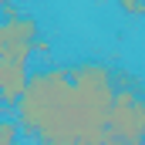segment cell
Segmentation results:
<instances>
[{
    "instance_id": "cell-3",
    "label": "cell",
    "mask_w": 145,
    "mask_h": 145,
    "mask_svg": "<svg viewBox=\"0 0 145 145\" xmlns=\"http://www.w3.org/2000/svg\"><path fill=\"white\" fill-rule=\"evenodd\" d=\"M27 78H31L27 64H0V105L14 108L27 88Z\"/></svg>"
},
{
    "instance_id": "cell-6",
    "label": "cell",
    "mask_w": 145,
    "mask_h": 145,
    "mask_svg": "<svg viewBox=\"0 0 145 145\" xmlns=\"http://www.w3.org/2000/svg\"><path fill=\"white\" fill-rule=\"evenodd\" d=\"M7 3H10V0H0V10H3V7H7Z\"/></svg>"
},
{
    "instance_id": "cell-2",
    "label": "cell",
    "mask_w": 145,
    "mask_h": 145,
    "mask_svg": "<svg viewBox=\"0 0 145 145\" xmlns=\"http://www.w3.org/2000/svg\"><path fill=\"white\" fill-rule=\"evenodd\" d=\"M108 132H111V145L115 142L138 145L145 138V98L135 88L118 84L115 101H111V115H108Z\"/></svg>"
},
{
    "instance_id": "cell-1",
    "label": "cell",
    "mask_w": 145,
    "mask_h": 145,
    "mask_svg": "<svg viewBox=\"0 0 145 145\" xmlns=\"http://www.w3.org/2000/svg\"><path fill=\"white\" fill-rule=\"evenodd\" d=\"M115 91L118 78L101 61L31 71L17 101L20 132L47 145H111L108 115Z\"/></svg>"
},
{
    "instance_id": "cell-7",
    "label": "cell",
    "mask_w": 145,
    "mask_h": 145,
    "mask_svg": "<svg viewBox=\"0 0 145 145\" xmlns=\"http://www.w3.org/2000/svg\"><path fill=\"white\" fill-rule=\"evenodd\" d=\"M142 142H145V138H142Z\"/></svg>"
},
{
    "instance_id": "cell-5",
    "label": "cell",
    "mask_w": 145,
    "mask_h": 145,
    "mask_svg": "<svg viewBox=\"0 0 145 145\" xmlns=\"http://www.w3.org/2000/svg\"><path fill=\"white\" fill-rule=\"evenodd\" d=\"M118 3V10H125L128 17H142L145 14V0H115Z\"/></svg>"
},
{
    "instance_id": "cell-4",
    "label": "cell",
    "mask_w": 145,
    "mask_h": 145,
    "mask_svg": "<svg viewBox=\"0 0 145 145\" xmlns=\"http://www.w3.org/2000/svg\"><path fill=\"white\" fill-rule=\"evenodd\" d=\"M20 138V121L17 118H0V145H10Z\"/></svg>"
}]
</instances>
